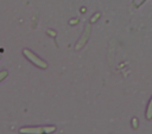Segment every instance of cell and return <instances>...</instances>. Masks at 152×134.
<instances>
[{"instance_id":"6da1fadb","label":"cell","mask_w":152,"mask_h":134,"mask_svg":"<svg viewBox=\"0 0 152 134\" xmlns=\"http://www.w3.org/2000/svg\"><path fill=\"white\" fill-rule=\"evenodd\" d=\"M56 128L53 126L51 127H34V128H21L20 133L21 134H42L43 132L45 133H52Z\"/></svg>"},{"instance_id":"7a4b0ae2","label":"cell","mask_w":152,"mask_h":134,"mask_svg":"<svg viewBox=\"0 0 152 134\" xmlns=\"http://www.w3.org/2000/svg\"><path fill=\"white\" fill-rule=\"evenodd\" d=\"M25 53H26V56H27V57H28V58H30L32 62H34V63H36L38 66H40V68H45V66H46V64H45L44 62L39 60V59H38L36 56H33L31 52H28V51H25Z\"/></svg>"},{"instance_id":"3957f363","label":"cell","mask_w":152,"mask_h":134,"mask_svg":"<svg viewBox=\"0 0 152 134\" xmlns=\"http://www.w3.org/2000/svg\"><path fill=\"white\" fill-rule=\"evenodd\" d=\"M146 117H147L148 120H151V119H152V98H151V101H150V103H148V107H147Z\"/></svg>"},{"instance_id":"277c9868","label":"cell","mask_w":152,"mask_h":134,"mask_svg":"<svg viewBox=\"0 0 152 134\" xmlns=\"http://www.w3.org/2000/svg\"><path fill=\"white\" fill-rule=\"evenodd\" d=\"M5 76H6V72H1V74H0V79H1L2 77H5Z\"/></svg>"}]
</instances>
